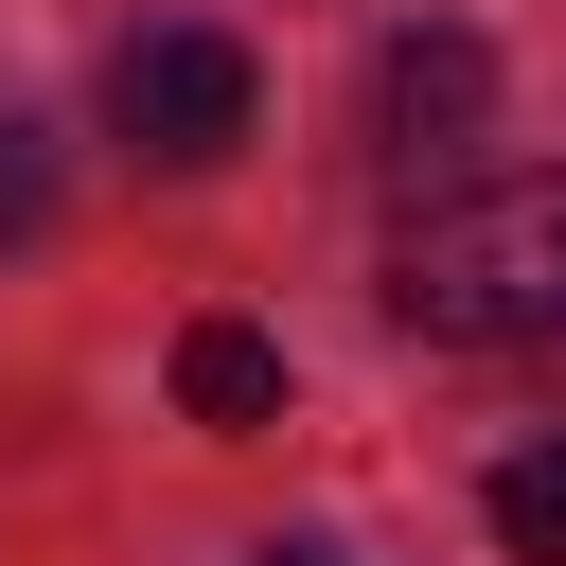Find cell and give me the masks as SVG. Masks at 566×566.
Returning <instances> with one entry per match:
<instances>
[{
	"instance_id": "8992f818",
	"label": "cell",
	"mask_w": 566,
	"mask_h": 566,
	"mask_svg": "<svg viewBox=\"0 0 566 566\" xmlns=\"http://www.w3.org/2000/svg\"><path fill=\"white\" fill-rule=\"evenodd\" d=\"M53 230V142H35V106H0V248H35Z\"/></svg>"
},
{
	"instance_id": "52a82bcc",
	"label": "cell",
	"mask_w": 566,
	"mask_h": 566,
	"mask_svg": "<svg viewBox=\"0 0 566 566\" xmlns=\"http://www.w3.org/2000/svg\"><path fill=\"white\" fill-rule=\"evenodd\" d=\"M265 566H336V548H265Z\"/></svg>"
},
{
	"instance_id": "6da1fadb",
	"label": "cell",
	"mask_w": 566,
	"mask_h": 566,
	"mask_svg": "<svg viewBox=\"0 0 566 566\" xmlns=\"http://www.w3.org/2000/svg\"><path fill=\"white\" fill-rule=\"evenodd\" d=\"M389 301L407 336H566V177H495V195H442L407 248H389Z\"/></svg>"
},
{
	"instance_id": "3957f363",
	"label": "cell",
	"mask_w": 566,
	"mask_h": 566,
	"mask_svg": "<svg viewBox=\"0 0 566 566\" xmlns=\"http://www.w3.org/2000/svg\"><path fill=\"white\" fill-rule=\"evenodd\" d=\"M177 407H195L212 442L283 424V336H265V318H195V336H177Z\"/></svg>"
},
{
	"instance_id": "5b68a950",
	"label": "cell",
	"mask_w": 566,
	"mask_h": 566,
	"mask_svg": "<svg viewBox=\"0 0 566 566\" xmlns=\"http://www.w3.org/2000/svg\"><path fill=\"white\" fill-rule=\"evenodd\" d=\"M495 548L513 566H566V442H513L495 460Z\"/></svg>"
},
{
	"instance_id": "7a4b0ae2",
	"label": "cell",
	"mask_w": 566,
	"mask_h": 566,
	"mask_svg": "<svg viewBox=\"0 0 566 566\" xmlns=\"http://www.w3.org/2000/svg\"><path fill=\"white\" fill-rule=\"evenodd\" d=\"M248 106H265V88H248V53H230L212 18H142V35L106 53V124H124L159 177H212V159L248 142Z\"/></svg>"
},
{
	"instance_id": "277c9868",
	"label": "cell",
	"mask_w": 566,
	"mask_h": 566,
	"mask_svg": "<svg viewBox=\"0 0 566 566\" xmlns=\"http://www.w3.org/2000/svg\"><path fill=\"white\" fill-rule=\"evenodd\" d=\"M478 106H495V53H478V35H407V53H389V124H407V142H460Z\"/></svg>"
}]
</instances>
